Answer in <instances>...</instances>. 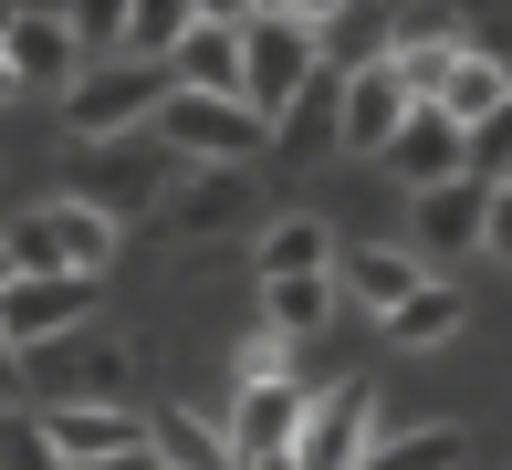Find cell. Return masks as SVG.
Here are the masks:
<instances>
[{
  "label": "cell",
  "mask_w": 512,
  "mask_h": 470,
  "mask_svg": "<svg viewBox=\"0 0 512 470\" xmlns=\"http://www.w3.org/2000/svg\"><path fill=\"white\" fill-rule=\"evenodd\" d=\"M0 470H63V460H53V439H42V418H32V408H0Z\"/></svg>",
  "instance_id": "22"
},
{
  "label": "cell",
  "mask_w": 512,
  "mask_h": 470,
  "mask_svg": "<svg viewBox=\"0 0 512 470\" xmlns=\"http://www.w3.org/2000/svg\"><path fill=\"white\" fill-rule=\"evenodd\" d=\"M32 418H42V439H53L63 470H115V460L147 450V418L136 408H32Z\"/></svg>",
  "instance_id": "12"
},
{
  "label": "cell",
  "mask_w": 512,
  "mask_h": 470,
  "mask_svg": "<svg viewBox=\"0 0 512 470\" xmlns=\"http://www.w3.org/2000/svg\"><path fill=\"white\" fill-rule=\"evenodd\" d=\"M502 188H512V178H502Z\"/></svg>",
  "instance_id": "28"
},
{
  "label": "cell",
  "mask_w": 512,
  "mask_h": 470,
  "mask_svg": "<svg viewBox=\"0 0 512 470\" xmlns=\"http://www.w3.org/2000/svg\"><path fill=\"white\" fill-rule=\"evenodd\" d=\"M314 387L304 376H262V387H230V450H241V470H283L293 429H304Z\"/></svg>",
  "instance_id": "8"
},
{
  "label": "cell",
  "mask_w": 512,
  "mask_h": 470,
  "mask_svg": "<svg viewBox=\"0 0 512 470\" xmlns=\"http://www.w3.org/2000/svg\"><path fill=\"white\" fill-rule=\"evenodd\" d=\"M366 450H377V397L345 376L335 397H314V408H304V429H293L283 470H356Z\"/></svg>",
  "instance_id": "6"
},
{
  "label": "cell",
  "mask_w": 512,
  "mask_h": 470,
  "mask_svg": "<svg viewBox=\"0 0 512 470\" xmlns=\"http://www.w3.org/2000/svg\"><path fill=\"white\" fill-rule=\"evenodd\" d=\"M21 376H32L42 408H126V345H115L105 324H74V335L32 345Z\"/></svg>",
  "instance_id": "2"
},
{
  "label": "cell",
  "mask_w": 512,
  "mask_h": 470,
  "mask_svg": "<svg viewBox=\"0 0 512 470\" xmlns=\"http://www.w3.org/2000/svg\"><path fill=\"white\" fill-rule=\"evenodd\" d=\"M387 168H398V188L418 199V188H450L460 178V126L439 105H408V126L387 136Z\"/></svg>",
  "instance_id": "14"
},
{
  "label": "cell",
  "mask_w": 512,
  "mask_h": 470,
  "mask_svg": "<svg viewBox=\"0 0 512 470\" xmlns=\"http://www.w3.org/2000/svg\"><path fill=\"white\" fill-rule=\"evenodd\" d=\"M335 324V272H314V282H262V335H283V345H304Z\"/></svg>",
  "instance_id": "20"
},
{
  "label": "cell",
  "mask_w": 512,
  "mask_h": 470,
  "mask_svg": "<svg viewBox=\"0 0 512 470\" xmlns=\"http://www.w3.org/2000/svg\"><path fill=\"white\" fill-rule=\"evenodd\" d=\"M251 272H262V282H314V272H335V230H324L314 209H283V220L251 241Z\"/></svg>",
  "instance_id": "16"
},
{
  "label": "cell",
  "mask_w": 512,
  "mask_h": 470,
  "mask_svg": "<svg viewBox=\"0 0 512 470\" xmlns=\"http://www.w3.org/2000/svg\"><path fill=\"white\" fill-rule=\"evenodd\" d=\"M429 105H439V115H450V126H460V136H471V126H481V115H492V105H512V74H502V63H492V53H481V42H471V32H460V53H450V74H439V94H429Z\"/></svg>",
  "instance_id": "17"
},
{
  "label": "cell",
  "mask_w": 512,
  "mask_h": 470,
  "mask_svg": "<svg viewBox=\"0 0 512 470\" xmlns=\"http://www.w3.org/2000/svg\"><path fill=\"white\" fill-rule=\"evenodd\" d=\"M314 84H335V74H324V11H304V0L241 11V94H230V105H241L251 126L272 136Z\"/></svg>",
  "instance_id": "1"
},
{
  "label": "cell",
  "mask_w": 512,
  "mask_h": 470,
  "mask_svg": "<svg viewBox=\"0 0 512 470\" xmlns=\"http://www.w3.org/2000/svg\"><path fill=\"white\" fill-rule=\"evenodd\" d=\"M157 136H168L189 168H241V157H262V126H251L230 94H168V105H157Z\"/></svg>",
  "instance_id": "5"
},
{
  "label": "cell",
  "mask_w": 512,
  "mask_h": 470,
  "mask_svg": "<svg viewBox=\"0 0 512 470\" xmlns=\"http://www.w3.org/2000/svg\"><path fill=\"white\" fill-rule=\"evenodd\" d=\"M481 209H492V188H471V178L418 188L408 199V262L439 272V262H460V251H481Z\"/></svg>",
  "instance_id": "9"
},
{
  "label": "cell",
  "mask_w": 512,
  "mask_h": 470,
  "mask_svg": "<svg viewBox=\"0 0 512 470\" xmlns=\"http://www.w3.org/2000/svg\"><path fill=\"white\" fill-rule=\"evenodd\" d=\"M481 251L512 262V188H492V209H481Z\"/></svg>",
  "instance_id": "24"
},
{
  "label": "cell",
  "mask_w": 512,
  "mask_h": 470,
  "mask_svg": "<svg viewBox=\"0 0 512 470\" xmlns=\"http://www.w3.org/2000/svg\"><path fill=\"white\" fill-rule=\"evenodd\" d=\"M157 105H168V74H147V63H84V74L63 84V126H74L84 147H115V136L157 126Z\"/></svg>",
  "instance_id": "3"
},
{
  "label": "cell",
  "mask_w": 512,
  "mask_h": 470,
  "mask_svg": "<svg viewBox=\"0 0 512 470\" xmlns=\"http://www.w3.org/2000/svg\"><path fill=\"white\" fill-rule=\"evenodd\" d=\"M418 282H429V272H418L398 241H345V251H335V293H345V303H366L377 324L398 314V303L418 293Z\"/></svg>",
  "instance_id": "13"
},
{
  "label": "cell",
  "mask_w": 512,
  "mask_h": 470,
  "mask_svg": "<svg viewBox=\"0 0 512 470\" xmlns=\"http://www.w3.org/2000/svg\"><path fill=\"white\" fill-rule=\"evenodd\" d=\"M262 376H293V345L283 335H251L241 345V387H262Z\"/></svg>",
  "instance_id": "23"
},
{
  "label": "cell",
  "mask_w": 512,
  "mask_h": 470,
  "mask_svg": "<svg viewBox=\"0 0 512 470\" xmlns=\"http://www.w3.org/2000/svg\"><path fill=\"white\" fill-rule=\"evenodd\" d=\"M0 32H11V0H0Z\"/></svg>",
  "instance_id": "26"
},
{
  "label": "cell",
  "mask_w": 512,
  "mask_h": 470,
  "mask_svg": "<svg viewBox=\"0 0 512 470\" xmlns=\"http://www.w3.org/2000/svg\"><path fill=\"white\" fill-rule=\"evenodd\" d=\"M95 293H105V282H84V272H21L11 293H0V345H11V356H32V345L95 324Z\"/></svg>",
  "instance_id": "4"
},
{
  "label": "cell",
  "mask_w": 512,
  "mask_h": 470,
  "mask_svg": "<svg viewBox=\"0 0 512 470\" xmlns=\"http://www.w3.org/2000/svg\"><path fill=\"white\" fill-rule=\"evenodd\" d=\"M460 324H471V293H460L450 272H429L398 314H387V345H398V356H439V345H460Z\"/></svg>",
  "instance_id": "15"
},
{
  "label": "cell",
  "mask_w": 512,
  "mask_h": 470,
  "mask_svg": "<svg viewBox=\"0 0 512 470\" xmlns=\"http://www.w3.org/2000/svg\"><path fill=\"white\" fill-rule=\"evenodd\" d=\"M0 105H11V74H0Z\"/></svg>",
  "instance_id": "27"
},
{
  "label": "cell",
  "mask_w": 512,
  "mask_h": 470,
  "mask_svg": "<svg viewBox=\"0 0 512 470\" xmlns=\"http://www.w3.org/2000/svg\"><path fill=\"white\" fill-rule=\"evenodd\" d=\"M0 74H11V94H63V84L84 74L74 21H63V11H11V32H0Z\"/></svg>",
  "instance_id": "10"
},
{
  "label": "cell",
  "mask_w": 512,
  "mask_h": 470,
  "mask_svg": "<svg viewBox=\"0 0 512 470\" xmlns=\"http://www.w3.org/2000/svg\"><path fill=\"white\" fill-rule=\"evenodd\" d=\"M42 220H53V251H63V272L105 282V262H115V241H126V230H115L105 209H84V199H42Z\"/></svg>",
  "instance_id": "18"
},
{
  "label": "cell",
  "mask_w": 512,
  "mask_h": 470,
  "mask_svg": "<svg viewBox=\"0 0 512 470\" xmlns=\"http://www.w3.org/2000/svg\"><path fill=\"white\" fill-rule=\"evenodd\" d=\"M168 94H241V0H189V32L168 53Z\"/></svg>",
  "instance_id": "7"
},
{
  "label": "cell",
  "mask_w": 512,
  "mask_h": 470,
  "mask_svg": "<svg viewBox=\"0 0 512 470\" xmlns=\"http://www.w3.org/2000/svg\"><path fill=\"white\" fill-rule=\"evenodd\" d=\"M460 178H471V188H502L512 178V105H492L471 136H460Z\"/></svg>",
  "instance_id": "21"
},
{
  "label": "cell",
  "mask_w": 512,
  "mask_h": 470,
  "mask_svg": "<svg viewBox=\"0 0 512 470\" xmlns=\"http://www.w3.org/2000/svg\"><path fill=\"white\" fill-rule=\"evenodd\" d=\"M460 460H471V429H460V418H429V429H387L356 470H460Z\"/></svg>",
  "instance_id": "19"
},
{
  "label": "cell",
  "mask_w": 512,
  "mask_h": 470,
  "mask_svg": "<svg viewBox=\"0 0 512 470\" xmlns=\"http://www.w3.org/2000/svg\"><path fill=\"white\" fill-rule=\"evenodd\" d=\"M408 126V84L387 74V63H356V74H335V147L345 157H387V136Z\"/></svg>",
  "instance_id": "11"
},
{
  "label": "cell",
  "mask_w": 512,
  "mask_h": 470,
  "mask_svg": "<svg viewBox=\"0 0 512 470\" xmlns=\"http://www.w3.org/2000/svg\"><path fill=\"white\" fill-rule=\"evenodd\" d=\"M11 282H21V272H11V251H0V293H11Z\"/></svg>",
  "instance_id": "25"
}]
</instances>
